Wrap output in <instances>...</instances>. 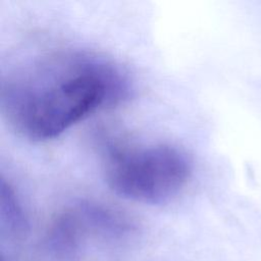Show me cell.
<instances>
[{
    "label": "cell",
    "mask_w": 261,
    "mask_h": 261,
    "mask_svg": "<svg viewBox=\"0 0 261 261\" xmlns=\"http://www.w3.org/2000/svg\"><path fill=\"white\" fill-rule=\"evenodd\" d=\"M2 261H4V260H2Z\"/></svg>",
    "instance_id": "5"
},
{
    "label": "cell",
    "mask_w": 261,
    "mask_h": 261,
    "mask_svg": "<svg viewBox=\"0 0 261 261\" xmlns=\"http://www.w3.org/2000/svg\"><path fill=\"white\" fill-rule=\"evenodd\" d=\"M192 166L187 155L166 144H114L105 155L104 175L118 196L145 204H162L188 184Z\"/></svg>",
    "instance_id": "2"
},
{
    "label": "cell",
    "mask_w": 261,
    "mask_h": 261,
    "mask_svg": "<svg viewBox=\"0 0 261 261\" xmlns=\"http://www.w3.org/2000/svg\"><path fill=\"white\" fill-rule=\"evenodd\" d=\"M1 221L10 236L19 238L28 230L27 218L16 192L4 179L1 186Z\"/></svg>",
    "instance_id": "4"
},
{
    "label": "cell",
    "mask_w": 261,
    "mask_h": 261,
    "mask_svg": "<svg viewBox=\"0 0 261 261\" xmlns=\"http://www.w3.org/2000/svg\"><path fill=\"white\" fill-rule=\"evenodd\" d=\"M86 233L90 231L74 203L53 217L46 232V246L55 256L71 260L79 254Z\"/></svg>",
    "instance_id": "3"
},
{
    "label": "cell",
    "mask_w": 261,
    "mask_h": 261,
    "mask_svg": "<svg viewBox=\"0 0 261 261\" xmlns=\"http://www.w3.org/2000/svg\"><path fill=\"white\" fill-rule=\"evenodd\" d=\"M125 73L111 60L81 50H57L10 72L1 86V112L20 137L55 139L129 94Z\"/></svg>",
    "instance_id": "1"
}]
</instances>
